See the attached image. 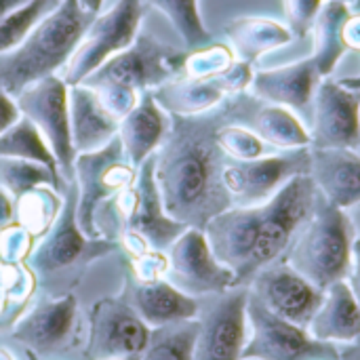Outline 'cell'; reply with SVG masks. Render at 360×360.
<instances>
[{"mask_svg": "<svg viewBox=\"0 0 360 360\" xmlns=\"http://www.w3.org/2000/svg\"><path fill=\"white\" fill-rule=\"evenodd\" d=\"M257 101L245 91L205 114H169L171 127L156 152V181L165 211L175 221L205 230L215 215L234 207L224 186L228 156L217 143V131L226 122L243 124Z\"/></svg>", "mask_w": 360, "mask_h": 360, "instance_id": "cell-1", "label": "cell"}, {"mask_svg": "<svg viewBox=\"0 0 360 360\" xmlns=\"http://www.w3.org/2000/svg\"><path fill=\"white\" fill-rule=\"evenodd\" d=\"M316 186L302 175L255 207H230L202 230L213 255L234 274L236 287H249L259 270L283 259L316 202Z\"/></svg>", "mask_w": 360, "mask_h": 360, "instance_id": "cell-2", "label": "cell"}, {"mask_svg": "<svg viewBox=\"0 0 360 360\" xmlns=\"http://www.w3.org/2000/svg\"><path fill=\"white\" fill-rule=\"evenodd\" d=\"M63 205L51 230L36 243L25 264L34 272L38 289L44 295L72 293L86 270L101 257L120 251V245L108 238L86 236L76 217L78 184L76 177L63 184Z\"/></svg>", "mask_w": 360, "mask_h": 360, "instance_id": "cell-3", "label": "cell"}, {"mask_svg": "<svg viewBox=\"0 0 360 360\" xmlns=\"http://www.w3.org/2000/svg\"><path fill=\"white\" fill-rule=\"evenodd\" d=\"M95 15L80 0H61L19 46L0 55V86L17 97L32 82L63 70Z\"/></svg>", "mask_w": 360, "mask_h": 360, "instance_id": "cell-4", "label": "cell"}, {"mask_svg": "<svg viewBox=\"0 0 360 360\" xmlns=\"http://www.w3.org/2000/svg\"><path fill=\"white\" fill-rule=\"evenodd\" d=\"M188 51L139 32L135 42L110 57L80 84L93 89L103 105L120 120L127 116L139 95L181 76Z\"/></svg>", "mask_w": 360, "mask_h": 360, "instance_id": "cell-5", "label": "cell"}, {"mask_svg": "<svg viewBox=\"0 0 360 360\" xmlns=\"http://www.w3.org/2000/svg\"><path fill=\"white\" fill-rule=\"evenodd\" d=\"M356 238V226L348 211L316 192L314 213L285 259L314 287L327 291L333 283L348 281Z\"/></svg>", "mask_w": 360, "mask_h": 360, "instance_id": "cell-6", "label": "cell"}, {"mask_svg": "<svg viewBox=\"0 0 360 360\" xmlns=\"http://www.w3.org/2000/svg\"><path fill=\"white\" fill-rule=\"evenodd\" d=\"M143 15V0H118L110 11L97 13L74 55L61 70L63 82L68 86L80 84L110 57L131 46L141 32Z\"/></svg>", "mask_w": 360, "mask_h": 360, "instance_id": "cell-7", "label": "cell"}, {"mask_svg": "<svg viewBox=\"0 0 360 360\" xmlns=\"http://www.w3.org/2000/svg\"><path fill=\"white\" fill-rule=\"evenodd\" d=\"M249 338L243 359L257 360H340V346L314 340L308 329L272 314L249 291Z\"/></svg>", "mask_w": 360, "mask_h": 360, "instance_id": "cell-8", "label": "cell"}, {"mask_svg": "<svg viewBox=\"0 0 360 360\" xmlns=\"http://www.w3.org/2000/svg\"><path fill=\"white\" fill-rule=\"evenodd\" d=\"M74 177L78 184V207H76L78 226L86 236L99 238L93 224L95 211L105 200L127 190L135 181L137 169L129 162L122 150V141L116 135L108 146L95 152L76 154Z\"/></svg>", "mask_w": 360, "mask_h": 360, "instance_id": "cell-9", "label": "cell"}, {"mask_svg": "<svg viewBox=\"0 0 360 360\" xmlns=\"http://www.w3.org/2000/svg\"><path fill=\"white\" fill-rule=\"evenodd\" d=\"M312 150L295 148L264 154L253 160H226L224 186L234 207H255L270 200L291 179L310 175Z\"/></svg>", "mask_w": 360, "mask_h": 360, "instance_id": "cell-10", "label": "cell"}, {"mask_svg": "<svg viewBox=\"0 0 360 360\" xmlns=\"http://www.w3.org/2000/svg\"><path fill=\"white\" fill-rule=\"evenodd\" d=\"M68 91L70 86L63 82V78L53 74L32 82L15 97L21 116H25L38 129L46 146L51 148L63 181L74 177L76 160V150L72 146L70 133Z\"/></svg>", "mask_w": 360, "mask_h": 360, "instance_id": "cell-11", "label": "cell"}, {"mask_svg": "<svg viewBox=\"0 0 360 360\" xmlns=\"http://www.w3.org/2000/svg\"><path fill=\"white\" fill-rule=\"evenodd\" d=\"M78 302L74 293L34 300L13 325L11 338L38 360L68 354L78 344Z\"/></svg>", "mask_w": 360, "mask_h": 360, "instance_id": "cell-12", "label": "cell"}, {"mask_svg": "<svg viewBox=\"0 0 360 360\" xmlns=\"http://www.w3.org/2000/svg\"><path fill=\"white\" fill-rule=\"evenodd\" d=\"M247 302L249 287H234L219 295L200 297L192 360H243L249 338Z\"/></svg>", "mask_w": 360, "mask_h": 360, "instance_id": "cell-13", "label": "cell"}, {"mask_svg": "<svg viewBox=\"0 0 360 360\" xmlns=\"http://www.w3.org/2000/svg\"><path fill=\"white\" fill-rule=\"evenodd\" d=\"M167 259L165 278L190 297L219 295L236 287L232 270L213 255L205 232L198 228H186L167 249Z\"/></svg>", "mask_w": 360, "mask_h": 360, "instance_id": "cell-14", "label": "cell"}, {"mask_svg": "<svg viewBox=\"0 0 360 360\" xmlns=\"http://www.w3.org/2000/svg\"><path fill=\"white\" fill-rule=\"evenodd\" d=\"M255 68L247 61H234L224 74L211 78L177 76L152 91L156 103L175 116H196L215 110L228 97L249 91Z\"/></svg>", "mask_w": 360, "mask_h": 360, "instance_id": "cell-15", "label": "cell"}, {"mask_svg": "<svg viewBox=\"0 0 360 360\" xmlns=\"http://www.w3.org/2000/svg\"><path fill=\"white\" fill-rule=\"evenodd\" d=\"M86 325V360L141 354L152 331L122 297L97 300L89 308Z\"/></svg>", "mask_w": 360, "mask_h": 360, "instance_id": "cell-16", "label": "cell"}, {"mask_svg": "<svg viewBox=\"0 0 360 360\" xmlns=\"http://www.w3.org/2000/svg\"><path fill=\"white\" fill-rule=\"evenodd\" d=\"M310 148L359 150L360 93L333 78L321 80L310 114Z\"/></svg>", "mask_w": 360, "mask_h": 360, "instance_id": "cell-17", "label": "cell"}, {"mask_svg": "<svg viewBox=\"0 0 360 360\" xmlns=\"http://www.w3.org/2000/svg\"><path fill=\"white\" fill-rule=\"evenodd\" d=\"M249 291L272 314L304 329H308L325 297V291L291 268L285 257L259 270L249 283Z\"/></svg>", "mask_w": 360, "mask_h": 360, "instance_id": "cell-18", "label": "cell"}, {"mask_svg": "<svg viewBox=\"0 0 360 360\" xmlns=\"http://www.w3.org/2000/svg\"><path fill=\"white\" fill-rule=\"evenodd\" d=\"M323 76L312 57L300 59L272 70H255L249 93L266 103H276L293 110L302 120H310L316 86Z\"/></svg>", "mask_w": 360, "mask_h": 360, "instance_id": "cell-19", "label": "cell"}, {"mask_svg": "<svg viewBox=\"0 0 360 360\" xmlns=\"http://www.w3.org/2000/svg\"><path fill=\"white\" fill-rule=\"evenodd\" d=\"M120 297L150 329L167 327L181 321H194L200 310V300L181 293L167 278L137 283L127 276Z\"/></svg>", "mask_w": 360, "mask_h": 360, "instance_id": "cell-20", "label": "cell"}, {"mask_svg": "<svg viewBox=\"0 0 360 360\" xmlns=\"http://www.w3.org/2000/svg\"><path fill=\"white\" fill-rule=\"evenodd\" d=\"M70 101V133L76 154L95 152L108 146L118 135L120 120L103 105L99 95L84 86L74 84L68 91Z\"/></svg>", "mask_w": 360, "mask_h": 360, "instance_id": "cell-21", "label": "cell"}, {"mask_svg": "<svg viewBox=\"0 0 360 360\" xmlns=\"http://www.w3.org/2000/svg\"><path fill=\"white\" fill-rule=\"evenodd\" d=\"M171 127V116L156 103L152 91L139 95L135 108L120 118L118 139L129 162L139 169L143 160L158 152Z\"/></svg>", "mask_w": 360, "mask_h": 360, "instance_id": "cell-22", "label": "cell"}, {"mask_svg": "<svg viewBox=\"0 0 360 360\" xmlns=\"http://www.w3.org/2000/svg\"><path fill=\"white\" fill-rule=\"evenodd\" d=\"M312 150L310 177L316 190L344 211L360 205V154L356 150Z\"/></svg>", "mask_w": 360, "mask_h": 360, "instance_id": "cell-23", "label": "cell"}, {"mask_svg": "<svg viewBox=\"0 0 360 360\" xmlns=\"http://www.w3.org/2000/svg\"><path fill=\"white\" fill-rule=\"evenodd\" d=\"M308 333L319 342L335 346L359 344L360 304L348 281H338L325 291L323 304L308 325Z\"/></svg>", "mask_w": 360, "mask_h": 360, "instance_id": "cell-24", "label": "cell"}, {"mask_svg": "<svg viewBox=\"0 0 360 360\" xmlns=\"http://www.w3.org/2000/svg\"><path fill=\"white\" fill-rule=\"evenodd\" d=\"M226 38L234 57L255 65L266 53L293 40L291 30L270 17H236L226 25Z\"/></svg>", "mask_w": 360, "mask_h": 360, "instance_id": "cell-25", "label": "cell"}, {"mask_svg": "<svg viewBox=\"0 0 360 360\" xmlns=\"http://www.w3.org/2000/svg\"><path fill=\"white\" fill-rule=\"evenodd\" d=\"M243 124L257 133L268 146H274L278 150L310 146V131L306 129L304 120L285 105L266 103L259 99Z\"/></svg>", "mask_w": 360, "mask_h": 360, "instance_id": "cell-26", "label": "cell"}, {"mask_svg": "<svg viewBox=\"0 0 360 360\" xmlns=\"http://www.w3.org/2000/svg\"><path fill=\"white\" fill-rule=\"evenodd\" d=\"M350 4L325 0L314 25H312V38H314V51L312 61L316 63V70L323 78H331L335 68L340 65L342 57L348 53L344 44V23L350 15Z\"/></svg>", "mask_w": 360, "mask_h": 360, "instance_id": "cell-27", "label": "cell"}, {"mask_svg": "<svg viewBox=\"0 0 360 360\" xmlns=\"http://www.w3.org/2000/svg\"><path fill=\"white\" fill-rule=\"evenodd\" d=\"M36 291L38 283L27 264H8L0 257V331L13 329L36 300Z\"/></svg>", "mask_w": 360, "mask_h": 360, "instance_id": "cell-28", "label": "cell"}, {"mask_svg": "<svg viewBox=\"0 0 360 360\" xmlns=\"http://www.w3.org/2000/svg\"><path fill=\"white\" fill-rule=\"evenodd\" d=\"M61 205L63 198L59 196V190L51 186H38L15 200V221L38 243L55 224Z\"/></svg>", "mask_w": 360, "mask_h": 360, "instance_id": "cell-29", "label": "cell"}, {"mask_svg": "<svg viewBox=\"0 0 360 360\" xmlns=\"http://www.w3.org/2000/svg\"><path fill=\"white\" fill-rule=\"evenodd\" d=\"M63 184L65 181L57 169L23 158H0V188L13 200L21 198L25 192L38 186H51L61 192Z\"/></svg>", "mask_w": 360, "mask_h": 360, "instance_id": "cell-30", "label": "cell"}, {"mask_svg": "<svg viewBox=\"0 0 360 360\" xmlns=\"http://www.w3.org/2000/svg\"><path fill=\"white\" fill-rule=\"evenodd\" d=\"M196 335L198 319L152 329L139 360H192Z\"/></svg>", "mask_w": 360, "mask_h": 360, "instance_id": "cell-31", "label": "cell"}, {"mask_svg": "<svg viewBox=\"0 0 360 360\" xmlns=\"http://www.w3.org/2000/svg\"><path fill=\"white\" fill-rule=\"evenodd\" d=\"M143 2L146 6H154L156 11H160L171 21V25L175 27L188 51L213 42V34L202 21L198 0H143Z\"/></svg>", "mask_w": 360, "mask_h": 360, "instance_id": "cell-32", "label": "cell"}, {"mask_svg": "<svg viewBox=\"0 0 360 360\" xmlns=\"http://www.w3.org/2000/svg\"><path fill=\"white\" fill-rule=\"evenodd\" d=\"M0 158H23L57 169L51 148L25 116H21L13 127L0 133Z\"/></svg>", "mask_w": 360, "mask_h": 360, "instance_id": "cell-33", "label": "cell"}, {"mask_svg": "<svg viewBox=\"0 0 360 360\" xmlns=\"http://www.w3.org/2000/svg\"><path fill=\"white\" fill-rule=\"evenodd\" d=\"M61 0H27L0 19V55L19 46L34 25L46 17Z\"/></svg>", "mask_w": 360, "mask_h": 360, "instance_id": "cell-34", "label": "cell"}, {"mask_svg": "<svg viewBox=\"0 0 360 360\" xmlns=\"http://www.w3.org/2000/svg\"><path fill=\"white\" fill-rule=\"evenodd\" d=\"M236 61L234 51L226 42H209L205 46L192 49L186 55L181 76L190 78H211L224 74Z\"/></svg>", "mask_w": 360, "mask_h": 360, "instance_id": "cell-35", "label": "cell"}, {"mask_svg": "<svg viewBox=\"0 0 360 360\" xmlns=\"http://www.w3.org/2000/svg\"><path fill=\"white\" fill-rule=\"evenodd\" d=\"M217 143L230 160H253L266 154V141L240 122H226L217 131Z\"/></svg>", "mask_w": 360, "mask_h": 360, "instance_id": "cell-36", "label": "cell"}, {"mask_svg": "<svg viewBox=\"0 0 360 360\" xmlns=\"http://www.w3.org/2000/svg\"><path fill=\"white\" fill-rule=\"evenodd\" d=\"M325 0H283L287 27L291 30L293 38L302 40L312 32V25L323 8Z\"/></svg>", "mask_w": 360, "mask_h": 360, "instance_id": "cell-37", "label": "cell"}, {"mask_svg": "<svg viewBox=\"0 0 360 360\" xmlns=\"http://www.w3.org/2000/svg\"><path fill=\"white\" fill-rule=\"evenodd\" d=\"M36 247V238L17 221L0 230V257L8 264H25L27 255Z\"/></svg>", "mask_w": 360, "mask_h": 360, "instance_id": "cell-38", "label": "cell"}, {"mask_svg": "<svg viewBox=\"0 0 360 360\" xmlns=\"http://www.w3.org/2000/svg\"><path fill=\"white\" fill-rule=\"evenodd\" d=\"M167 268H169L167 251H146L141 255L129 257V278L137 283L165 278Z\"/></svg>", "mask_w": 360, "mask_h": 360, "instance_id": "cell-39", "label": "cell"}, {"mask_svg": "<svg viewBox=\"0 0 360 360\" xmlns=\"http://www.w3.org/2000/svg\"><path fill=\"white\" fill-rule=\"evenodd\" d=\"M21 118V112L17 108L15 97H11L2 86H0V133H4L8 127H13Z\"/></svg>", "mask_w": 360, "mask_h": 360, "instance_id": "cell-40", "label": "cell"}, {"mask_svg": "<svg viewBox=\"0 0 360 360\" xmlns=\"http://www.w3.org/2000/svg\"><path fill=\"white\" fill-rule=\"evenodd\" d=\"M344 44L348 51L360 53V11H356V8L350 11L348 19L344 23Z\"/></svg>", "mask_w": 360, "mask_h": 360, "instance_id": "cell-41", "label": "cell"}, {"mask_svg": "<svg viewBox=\"0 0 360 360\" xmlns=\"http://www.w3.org/2000/svg\"><path fill=\"white\" fill-rule=\"evenodd\" d=\"M15 221V200L0 188V230Z\"/></svg>", "mask_w": 360, "mask_h": 360, "instance_id": "cell-42", "label": "cell"}, {"mask_svg": "<svg viewBox=\"0 0 360 360\" xmlns=\"http://www.w3.org/2000/svg\"><path fill=\"white\" fill-rule=\"evenodd\" d=\"M348 283H350V287H352V291H354V295H356L360 304V236L354 243V259H352V272L348 276Z\"/></svg>", "mask_w": 360, "mask_h": 360, "instance_id": "cell-43", "label": "cell"}, {"mask_svg": "<svg viewBox=\"0 0 360 360\" xmlns=\"http://www.w3.org/2000/svg\"><path fill=\"white\" fill-rule=\"evenodd\" d=\"M350 6H352V8H356V11H360V0H354ZM340 82H342L346 89H352V91L360 93V74H356V76H348V78H342Z\"/></svg>", "mask_w": 360, "mask_h": 360, "instance_id": "cell-44", "label": "cell"}, {"mask_svg": "<svg viewBox=\"0 0 360 360\" xmlns=\"http://www.w3.org/2000/svg\"><path fill=\"white\" fill-rule=\"evenodd\" d=\"M340 360H360V344L342 346V350H340Z\"/></svg>", "mask_w": 360, "mask_h": 360, "instance_id": "cell-45", "label": "cell"}, {"mask_svg": "<svg viewBox=\"0 0 360 360\" xmlns=\"http://www.w3.org/2000/svg\"><path fill=\"white\" fill-rule=\"evenodd\" d=\"M27 0H0V19L8 13H13L15 8H19L21 4H25Z\"/></svg>", "mask_w": 360, "mask_h": 360, "instance_id": "cell-46", "label": "cell"}, {"mask_svg": "<svg viewBox=\"0 0 360 360\" xmlns=\"http://www.w3.org/2000/svg\"><path fill=\"white\" fill-rule=\"evenodd\" d=\"M80 4H82L86 11H91V13H99V11H101L103 0H80Z\"/></svg>", "mask_w": 360, "mask_h": 360, "instance_id": "cell-47", "label": "cell"}, {"mask_svg": "<svg viewBox=\"0 0 360 360\" xmlns=\"http://www.w3.org/2000/svg\"><path fill=\"white\" fill-rule=\"evenodd\" d=\"M0 360H17V359H15V354H13L11 350H6V348H2V346H0Z\"/></svg>", "mask_w": 360, "mask_h": 360, "instance_id": "cell-48", "label": "cell"}, {"mask_svg": "<svg viewBox=\"0 0 360 360\" xmlns=\"http://www.w3.org/2000/svg\"><path fill=\"white\" fill-rule=\"evenodd\" d=\"M101 360H139V354H133V356H112V359H101Z\"/></svg>", "mask_w": 360, "mask_h": 360, "instance_id": "cell-49", "label": "cell"}, {"mask_svg": "<svg viewBox=\"0 0 360 360\" xmlns=\"http://www.w3.org/2000/svg\"><path fill=\"white\" fill-rule=\"evenodd\" d=\"M335 2H344V4H352L354 0H335Z\"/></svg>", "mask_w": 360, "mask_h": 360, "instance_id": "cell-50", "label": "cell"}, {"mask_svg": "<svg viewBox=\"0 0 360 360\" xmlns=\"http://www.w3.org/2000/svg\"><path fill=\"white\" fill-rule=\"evenodd\" d=\"M243 360H257V359H243Z\"/></svg>", "mask_w": 360, "mask_h": 360, "instance_id": "cell-51", "label": "cell"}]
</instances>
